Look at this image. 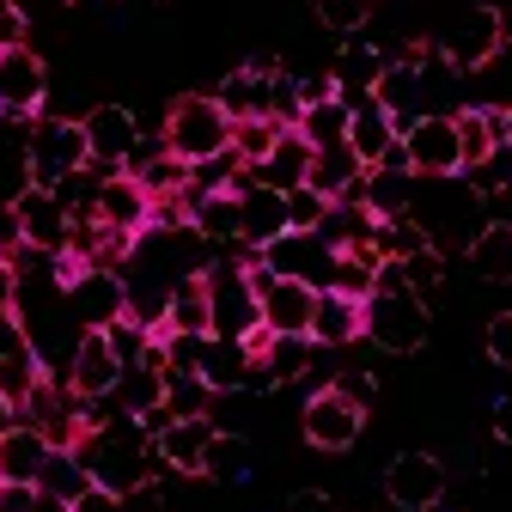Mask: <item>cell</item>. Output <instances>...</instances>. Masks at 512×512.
<instances>
[{
    "label": "cell",
    "mask_w": 512,
    "mask_h": 512,
    "mask_svg": "<svg viewBox=\"0 0 512 512\" xmlns=\"http://www.w3.org/2000/svg\"><path fill=\"white\" fill-rule=\"evenodd\" d=\"M189 232L208 244H238V189H196L189 183Z\"/></svg>",
    "instance_id": "cell-27"
},
{
    "label": "cell",
    "mask_w": 512,
    "mask_h": 512,
    "mask_svg": "<svg viewBox=\"0 0 512 512\" xmlns=\"http://www.w3.org/2000/svg\"><path fill=\"white\" fill-rule=\"evenodd\" d=\"M275 86H281V74L269 68V61H250V68H232L226 80H220V110L232 116V122H250V116H275Z\"/></svg>",
    "instance_id": "cell-20"
},
{
    "label": "cell",
    "mask_w": 512,
    "mask_h": 512,
    "mask_svg": "<svg viewBox=\"0 0 512 512\" xmlns=\"http://www.w3.org/2000/svg\"><path fill=\"white\" fill-rule=\"evenodd\" d=\"M452 116H458V141H464V171H476V165L506 141V110L470 104V110H452Z\"/></svg>",
    "instance_id": "cell-31"
},
{
    "label": "cell",
    "mask_w": 512,
    "mask_h": 512,
    "mask_svg": "<svg viewBox=\"0 0 512 512\" xmlns=\"http://www.w3.org/2000/svg\"><path fill=\"white\" fill-rule=\"evenodd\" d=\"M348 116H354V104H342V98H317V104H305V110H299L293 135H299L311 153L342 147V141H348Z\"/></svg>",
    "instance_id": "cell-30"
},
{
    "label": "cell",
    "mask_w": 512,
    "mask_h": 512,
    "mask_svg": "<svg viewBox=\"0 0 512 512\" xmlns=\"http://www.w3.org/2000/svg\"><path fill=\"white\" fill-rule=\"evenodd\" d=\"M49 98V61L31 43L0 49V116L7 122H37Z\"/></svg>",
    "instance_id": "cell-8"
},
{
    "label": "cell",
    "mask_w": 512,
    "mask_h": 512,
    "mask_svg": "<svg viewBox=\"0 0 512 512\" xmlns=\"http://www.w3.org/2000/svg\"><path fill=\"white\" fill-rule=\"evenodd\" d=\"M122 415H153L165 409V366H122V384H116V397H110Z\"/></svg>",
    "instance_id": "cell-33"
},
{
    "label": "cell",
    "mask_w": 512,
    "mask_h": 512,
    "mask_svg": "<svg viewBox=\"0 0 512 512\" xmlns=\"http://www.w3.org/2000/svg\"><path fill=\"white\" fill-rule=\"evenodd\" d=\"M19 220H25V244L43 250V256H61L74 238V214L61 208L55 189H25L19 196Z\"/></svg>",
    "instance_id": "cell-21"
},
{
    "label": "cell",
    "mask_w": 512,
    "mask_h": 512,
    "mask_svg": "<svg viewBox=\"0 0 512 512\" xmlns=\"http://www.w3.org/2000/svg\"><path fill=\"white\" fill-rule=\"evenodd\" d=\"M86 165H92V147H86V128L80 122H68V116H37L31 122V141H25V177H31V189H61Z\"/></svg>",
    "instance_id": "cell-3"
},
{
    "label": "cell",
    "mask_w": 512,
    "mask_h": 512,
    "mask_svg": "<svg viewBox=\"0 0 512 512\" xmlns=\"http://www.w3.org/2000/svg\"><path fill=\"white\" fill-rule=\"evenodd\" d=\"M403 165L415 177H464V141H458V116L427 110L403 128Z\"/></svg>",
    "instance_id": "cell-7"
},
{
    "label": "cell",
    "mask_w": 512,
    "mask_h": 512,
    "mask_svg": "<svg viewBox=\"0 0 512 512\" xmlns=\"http://www.w3.org/2000/svg\"><path fill=\"white\" fill-rule=\"evenodd\" d=\"M482 348H488V360H494L500 372H512V311H494V317H488Z\"/></svg>",
    "instance_id": "cell-42"
},
{
    "label": "cell",
    "mask_w": 512,
    "mask_h": 512,
    "mask_svg": "<svg viewBox=\"0 0 512 512\" xmlns=\"http://www.w3.org/2000/svg\"><path fill=\"white\" fill-rule=\"evenodd\" d=\"M330 384H336L348 403H360V409L372 403V372H342V378H330Z\"/></svg>",
    "instance_id": "cell-46"
},
{
    "label": "cell",
    "mask_w": 512,
    "mask_h": 512,
    "mask_svg": "<svg viewBox=\"0 0 512 512\" xmlns=\"http://www.w3.org/2000/svg\"><path fill=\"white\" fill-rule=\"evenodd\" d=\"M403 281H409V293H415V299H433V293L445 287V250H439V244H427V250L403 256Z\"/></svg>",
    "instance_id": "cell-38"
},
{
    "label": "cell",
    "mask_w": 512,
    "mask_h": 512,
    "mask_svg": "<svg viewBox=\"0 0 512 512\" xmlns=\"http://www.w3.org/2000/svg\"><path fill=\"white\" fill-rule=\"evenodd\" d=\"M159 147L177 153L189 171H196V165H214V159L232 153V116L220 110V98L189 92V98H177V104L165 110V135H159Z\"/></svg>",
    "instance_id": "cell-2"
},
{
    "label": "cell",
    "mask_w": 512,
    "mask_h": 512,
    "mask_svg": "<svg viewBox=\"0 0 512 512\" xmlns=\"http://www.w3.org/2000/svg\"><path fill=\"white\" fill-rule=\"evenodd\" d=\"M80 128H86L92 165H104V171H128V159L141 153V122L128 104H98V110L80 116Z\"/></svg>",
    "instance_id": "cell-14"
},
{
    "label": "cell",
    "mask_w": 512,
    "mask_h": 512,
    "mask_svg": "<svg viewBox=\"0 0 512 512\" xmlns=\"http://www.w3.org/2000/svg\"><path fill=\"white\" fill-rule=\"evenodd\" d=\"M250 287H256V305H263V330L269 336H311V311H317V287L293 281V275H275L256 263V250H250Z\"/></svg>",
    "instance_id": "cell-4"
},
{
    "label": "cell",
    "mask_w": 512,
    "mask_h": 512,
    "mask_svg": "<svg viewBox=\"0 0 512 512\" xmlns=\"http://www.w3.org/2000/svg\"><path fill=\"white\" fill-rule=\"evenodd\" d=\"M372 7H378V0H317V25H324V31H342V37H354V31H366Z\"/></svg>",
    "instance_id": "cell-39"
},
{
    "label": "cell",
    "mask_w": 512,
    "mask_h": 512,
    "mask_svg": "<svg viewBox=\"0 0 512 512\" xmlns=\"http://www.w3.org/2000/svg\"><path fill=\"white\" fill-rule=\"evenodd\" d=\"M348 147H354V159L366 171L372 165H403V128H397V116L384 110L378 98H360L354 116H348Z\"/></svg>",
    "instance_id": "cell-16"
},
{
    "label": "cell",
    "mask_w": 512,
    "mask_h": 512,
    "mask_svg": "<svg viewBox=\"0 0 512 512\" xmlns=\"http://www.w3.org/2000/svg\"><path fill=\"white\" fill-rule=\"evenodd\" d=\"M305 171H311V147H305V141L293 135V128H287V135L275 141V153H269L263 165H256L250 177H256V183H269V189H281V196H287V189H299V183H305Z\"/></svg>",
    "instance_id": "cell-32"
},
{
    "label": "cell",
    "mask_w": 512,
    "mask_h": 512,
    "mask_svg": "<svg viewBox=\"0 0 512 512\" xmlns=\"http://www.w3.org/2000/svg\"><path fill=\"white\" fill-rule=\"evenodd\" d=\"M92 220H104L110 232H128V238H141L153 226V196L128 177V171H104L98 183V202H92Z\"/></svg>",
    "instance_id": "cell-17"
},
{
    "label": "cell",
    "mask_w": 512,
    "mask_h": 512,
    "mask_svg": "<svg viewBox=\"0 0 512 512\" xmlns=\"http://www.w3.org/2000/svg\"><path fill=\"white\" fill-rule=\"evenodd\" d=\"M25 31H31L25 7H19V0H0V49H13V43H25Z\"/></svg>",
    "instance_id": "cell-43"
},
{
    "label": "cell",
    "mask_w": 512,
    "mask_h": 512,
    "mask_svg": "<svg viewBox=\"0 0 512 512\" xmlns=\"http://www.w3.org/2000/svg\"><path fill=\"white\" fill-rule=\"evenodd\" d=\"M494 439H500V445H512V397H500V403H494Z\"/></svg>",
    "instance_id": "cell-47"
},
{
    "label": "cell",
    "mask_w": 512,
    "mask_h": 512,
    "mask_svg": "<svg viewBox=\"0 0 512 512\" xmlns=\"http://www.w3.org/2000/svg\"><path fill=\"white\" fill-rule=\"evenodd\" d=\"M61 378H68V384H74V397H86V403L116 397V384H122V360H116L110 336H104V330H80V342H74L68 372H61Z\"/></svg>",
    "instance_id": "cell-15"
},
{
    "label": "cell",
    "mask_w": 512,
    "mask_h": 512,
    "mask_svg": "<svg viewBox=\"0 0 512 512\" xmlns=\"http://www.w3.org/2000/svg\"><path fill=\"white\" fill-rule=\"evenodd\" d=\"M49 452H55V445L43 439V427H31V421L0 427V482H25V488H37Z\"/></svg>",
    "instance_id": "cell-22"
},
{
    "label": "cell",
    "mask_w": 512,
    "mask_h": 512,
    "mask_svg": "<svg viewBox=\"0 0 512 512\" xmlns=\"http://www.w3.org/2000/svg\"><path fill=\"white\" fill-rule=\"evenodd\" d=\"M324 220H330V202L317 196L311 183L287 189V226H293V232H317V226H324Z\"/></svg>",
    "instance_id": "cell-40"
},
{
    "label": "cell",
    "mask_w": 512,
    "mask_h": 512,
    "mask_svg": "<svg viewBox=\"0 0 512 512\" xmlns=\"http://www.w3.org/2000/svg\"><path fill=\"white\" fill-rule=\"evenodd\" d=\"M250 348L244 342H232V336H208L202 342V360H196V372H202V384L214 397H238L244 384H250Z\"/></svg>",
    "instance_id": "cell-24"
},
{
    "label": "cell",
    "mask_w": 512,
    "mask_h": 512,
    "mask_svg": "<svg viewBox=\"0 0 512 512\" xmlns=\"http://www.w3.org/2000/svg\"><path fill=\"white\" fill-rule=\"evenodd\" d=\"M256 263L275 269V275H293V281H305V287L324 293V287L336 281V244H330L324 232H281L275 244L256 250Z\"/></svg>",
    "instance_id": "cell-10"
},
{
    "label": "cell",
    "mask_w": 512,
    "mask_h": 512,
    "mask_svg": "<svg viewBox=\"0 0 512 512\" xmlns=\"http://www.w3.org/2000/svg\"><path fill=\"white\" fill-rule=\"evenodd\" d=\"M384 500L397 512H433L445 500V464L433 452H397L384 470Z\"/></svg>",
    "instance_id": "cell-13"
},
{
    "label": "cell",
    "mask_w": 512,
    "mask_h": 512,
    "mask_svg": "<svg viewBox=\"0 0 512 512\" xmlns=\"http://www.w3.org/2000/svg\"><path fill=\"white\" fill-rule=\"evenodd\" d=\"M208 311H214V336L244 342L250 330H263V305H256V287H250L244 263H214L208 269Z\"/></svg>",
    "instance_id": "cell-9"
},
{
    "label": "cell",
    "mask_w": 512,
    "mask_h": 512,
    "mask_svg": "<svg viewBox=\"0 0 512 512\" xmlns=\"http://www.w3.org/2000/svg\"><path fill=\"white\" fill-rule=\"evenodd\" d=\"M202 476L208 482H244L250 476V445H244V433H214V445H208V458H202Z\"/></svg>",
    "instance_id": "cell-35"
},
{
    "label": "cell",
    "mask_w": 512,
    "mask_h": 512,
    "mask_svg": "<svg viewBox=\"0 0 512 512\" xmlns=\"http://www.w3.org/2000/svg\"><path fill=\"white\" fill-rule=\"evenodd\" d=\"M281 512H342V506H336V494H324V488H299Z\"/></svg>",
    "instance_id": "cell-45"
},
{
    "label": "cell",
    "mask_w": 512,
    "mask_h": 512,
    "mask_svg": "<svg viewBox=\"0 0 512 512\" xmlns=\"http://www.w3.org/2000/svg\"><path fill=\"white\" fill-rule=\"evenodd\" d=\"M159 330H171V336H214V311H208V269H202V275H183V281L171 287Z\"/></svg>",
    "instance_id": "cell-26"
},
{
    "label": "cell",
    "mask_w": 512,
    "mask_h": 512,
    "mask_svg": "<svg viewBox=\"0 0 512 512\" xmlns=\"http://www.w3.org/2000/svg\"><path fill=\"white\" fill-rule=\"evenodd\" d=\"M68 512H122V494H116V488H98V482H92V488H86V494H80V500H74Z\"/></svg>",
    "instance_id": "cell-44"
},
{
    "label": "cell",
    "mask_w": 512,
    "mask_h": 512,
    "mask_svg": "<svg viewBox=\"0 0 512 512\" xmlns=\"http://www.w3.org/2000/svg\"><path fill=\"white\" fill-rule=\"evenodd\" d=\"M287 135V122H275V116H250V122H232V159L244 165V171H256L269 153H275V141Z\"/></svg>",
    "instance_id": "cell-34"
},
{
    "label": "cell",
    "mask_w": 512,
    "mask_h": 512,
    "mask_svg": "<svg viewBox=\"0 0 512 512\" xmlns=\"http://www.w3.org/2000/svg\"><path fill=\"white\" fill-rule=\"evenodd\" d=\"M214 433H220V421H214V415L165 421V427L153 433V452H159V464H165V470H177V476H202V458H208Z\"/></svg>",
    "instance_id": "cell-18"
},
{
    "label": "cell",
    "mask_w": 512,
    "mask_h": 512,
    "mask_svg": "<svg viewBox=\"0 0 512 512\" xmlns=\"http://www.w3.org/2000/svg\"><path fill=\"white\" fill-rule=\"evenodd\" d=\"M31 244H25V220H19V202H0V263H19Z\"/></svg>",
    "instance_id": "cell-41"
},
{
    "label": "cell",
    "mask_w": 512,
    "mask_h": 512,
    "mask_svg": "<svg viewBox=\"0 0 512 512\" xmlns=\"http://www.w3.org/2000/svg\"><path fill=\"white\" fill-rule=\"evenodd\" d=\"M500 49H506V13L488 7V0L464 7V13L452 19V31L439 37V55H445V68H452V74H476V68H488Z\"/></svg>",
    "instance_id": "cell-5"
},
{
    "label": "cell",
    "mask_w": 512,
    "mask_h": 512,
    "mask_svg": "<svg viewBox=\"0 0 512 512\" xmlns=\"http://www.w3.org/2000/svg\"><path fill=\"white\" fill-rule=\"evenodd\" d=\"M311 342H317V348H354V342H366V299H348V293H317V311H311Z\"/></svg>",
    "instance_id": "cell-23"
},
{
    "label": "cell",
    "mask_w": 512,
    "mask_h": 512,
    "mask_svg": "<svg viewBox=\"0 0 512 512\" xmlns=\"http://www.w3.org/2000/svg\"><path fill=\"white\" fill-rule=\"evenodd\" d=\"M378 74H384V49H372V43H342L336 68H330V80H336V98H342V104L372 98Z\"/></svg>",
    "instance_id": "cell-28"
},
{
    "label": "cell",
    "mask_w": 512,
    "mask_h": 512,
    "mask_svg": "<svg viewBox=\"0 0 512 512\" xmlns=\"http://www.w3.org/2000/svg\"><path fill=\"white\" fill-rule=\"evenodd\" d=\"M61 299H68V317L80 330H110L116 317H128V281L116 269H80L61 287Z\"/></svg>",
    "instance_id": "cell-11"
},
{
    "label": "cell",
    "mask_w": 512,
    "mask_h": 512,
    "mask_svg": "<svg viewBox=\"0 0 512 512\" xmlns=\"http://www.w3.org/2000/svg\"><path fill=\"white\" fill-rule=\"evenodd\" d=\"M299 427H305V445H317V452H348V445L360 439V427H366V409L348 403L336 384H324V391L305 397Z\"/></svg>",
    "instance_id": "cell-12"
},
{
    "label": "cell",
    "mask_w": 512,
    "mask_h": 512,
    "mask_svg": "<svg viewBox=\"0 0 512 512\" xmlns=\"http://www.w3.org/2000/svg\"><path fill=\"white\" fill-rule=\"evenodd\" d=\"M281 232H293V226H287V196L250 177V183L238 189V244H244V250H263V244H275Z\"/></svg>",
    "instance_id": "cell-19"
},
{
    "label": "cell",
    "mask_w": 512,
    "mask_h": 512,
    "mask_svg": "<svg viewBox=\"0 0 512 512\" xmlns=\"http://www.w3.org/2000/svg\"><path fill=\"white\" fill-rule=\"evenodd\" d=\"M165 409H171V421L214 415V391L202 384V372H165Z\"/></svg>",
    "instance_id": "cell-36"
},
{
    "label": "cell",
    "mask_w": 512,
    "mask_h": 512,
    "mask_svg": "<svg viewBox=\"0 0 512 512\" xmlns=\"http://www.w3.org/2000/svg\"><path fill=\"white\" fill-rule=\"evenodd\" d=\"M506 141H512V110H506Z\"/></svg>",
    "instance_id": "cell-48"
},
{
    "label": "cell",
    "mask_w": 512,
    "mask_h": 512,
    "mask_svg": "<svg viewBox=\"0 0 512 512\" xmlns=\"http://www.w3.org/2000/svg\"><path fill=\"white\" fill-rule=\"evenodd\" d=\"M433 330L427 299L415 293H366V342L384 354H415Z\"/></svg>",
    "instance_id": "cell-6"
},
{
    "label": "cell",
    "mask_w": 512,
    "mask_h": 512,
    "mask_svg": "<svg viewBox=\"0 0 512 512\" xmlns=\"http://www.w3.org/2000/svg\"><path fill=\"white\" fill-rule=\"evenodd\" d=\"M360 177H366V165L354 159L348 141H342V147H324V153H311V171H305V183H311L324 202H360Z\"/></svg>",
    "instance_id": "cell-25"
},
{
    "label": "cell",
    "mask_w": 512,
    "mask_h": 512,
    "mask_svg": "<svg viewBox=\"0 0 512 512\" xmlns=\"http://www.w3.org/2000/svg\"><path fill=\"white\" fill-rule=\"evenodd\" d=\"M43 494H55V500H80L86 488H92V476H86V464H80V452H49V464H43V482H37Z\"/></svg>",
    "instance_id": "cell-37"
},
{
    "label": "cell",
    "mask_w": 512,
    "mask_h": 512,
    "mask_svg": "<svg viewBox=\"0 0 512 512\" xmlns=\"http://www.w3.org/2000/svg\"><path fill=\"white\" fill-rule=\"evenodd\" d=\"M464 256H470L476 281L506 287V281H512V226H506V220H482V232L464 244Z\"/></svg>",
    "instance_id": "cell-29"
},
{
    "label": "cell",
    "mask_w": 512,
    "mask_h": 512,
    "mask_svg": "<svg viewBox=\"0 0 512 512\" xmlns=\"http://www.w3.org/2000/svg\"><path fill=\"white\" fill-rule=\"evenodd\" d=\"M80 464H86V476L98 482V488H116L122 500L128 494H141L147 482H153V470H159V452H153V433L141 427V415H110V421H98L80 445Z\"/></svg>",
    "instance_id": "cell-1"
}]
</instances>
